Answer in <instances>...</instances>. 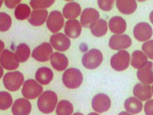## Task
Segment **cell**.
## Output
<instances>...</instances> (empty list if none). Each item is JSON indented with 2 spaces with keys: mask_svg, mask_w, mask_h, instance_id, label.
<instances>
[{
  "mask_svg": "<svg viewBox=\"0 0 153 115\" xmlns=\"http://www.w3.org/2000/svg\"><path fill=\"white\" fill-rule=\"evenodd\" d=\"M89 28L92 35L100 38V37H103L107 33L108 26H107V22L104 19L100 18L99 20L91 25Z\"/></svg>",
  "mask_w": 153,
  "mask_h": 115,
  "instance_id": "25",
  "label": "cell"
},
{
  "mask_svg": "<svg viewBox=\"0 0 153 115\" xmlns=\"http://www.w3.org/2000/svg\"><path fill=\"white\" fill-rule=\"evenodd\" d=\"M20 2H21V0H6V1H4L5 5H6L9 9L16 8L18 5L21 4Z\"/></svg>",
  "mask_w": 153,
  "mask_h": 115,
  "instance_id": "37",
  "label": "cell"
},
{
  "mask_svg": "<svg viewBox=\"0 0 153 115\" xmlns=\"http://www.w3.org/2000/svg\"><path fill=\"white\" fill-rule=\"evenodd\" d=\"M153 64L151 61H148L144 66L138 69L137 79L143 84H152L153 83Z\"/></svg>",
  "mask_w": 153,
  "mask_h": 115,
  "instance_id": "14",
  "label": "cell"
},
{
  "mask_svg": "<svg viewBox=\"0 0 153 115\" xmlns=\"http://www.w3.org/2000/svg\"><path fill=\"white\" fill-rule=\"evenodd\" d=\"M54 0H32L30 6L35 10H45L54 4Z\"/></svg>",
  "mask_w": 153,
  "mask_h": 115,
  "instance_id": "33",
  "label": "cell"
},
{
  "mask_svg": "<svg viewBox=\"0 0 153 115\" xmlns=\"http://www.w3.org/2000/svg\"><path fill=\"white\" fill-rule=\"evenodd\" d=\"M103 60V56L99 49H92L83 56L82 64L88 69L97 68Z\"/></svg>",
  "mask_w": 153,
  "mask_h": 115,
  "instance_id": "4",
  "label": "cell"
},
{
  "mask_svg": "<svg viewBox=\"0 0 153 115\" xmlns=\"http://www.w3.org/2000/svg\"><path fill=\"white\" fill-rule=\"evenodd\" d=\"M11 110L13 115H29L32 110V104L26 98H18L13 102Z\"/></svg>",
  "mask_w": 153,
  "mask_h": 115,
  "instance_id": "15",
  "label": "cell"
},
{
  "mask_svg": "<svg viewBox=\"0 0 153 115\" xmlns=\"http://www.w3.org/2000/svg\"><path fill=\"white\" fill-rule=\"evenodd\" d=\"M116 7L123 14H131L136 11L137 4L134 0H118L116 1Z\"/></svg>",
  "mask_w": 153,
  "mask_h": 115,
  "instance_id": "24",
  "label": "cell"
},
{
  "mask_svg": "<svg viewBox=\"0 0 153 115\" xmlns=\"http://www.w3.org/2000/svg\"><path fill=\"white\" fill-rule=\"evenodd\" d=\"M147 62H148V57L143 52L136 50L133 53L131 58V65L133 68L140 69Z\"/></svg>",
  "mask_w": 153,
  "mask_h": 115,
  "instance_id": "28",
  "label": "cell"
},
{
  "mask_svg": "<svg viewBox=\"0 0 153 115\" xmlns=\"http://www.w3.org/2000/svg\"><path fill=\"white\" fill-rule=\"evenodd\" d=\"M0 64L2 68L9 71H13L19 67L18 62L15 57V54L8 49H4L0 56Z\"/></svg>",
  "mask_w": 153,
  "mask_h": 115,
  "instance_id": "11",
  "label": "cell"
},
{
  "mask_svg": "<svg viewBox=\"0 0 153 115\" xmlns=\"http://www.w3.org/2000/svg\"><path fill=\"white\" fill-rule=\"evenodd\" d=\"M131 38L126 34H114L109 41V46L114 50H122L131 46Z\"/></svg>",
  "mask_w": 153,
  "mask_h": 115,
  "instance_id": "12",
  "label": "cell"
},
{
  "mask_svg": "<svg viewBox=\"0 0 153 115\" xmlns=\"http://www.w3.org/2000/svg\"><path fill=\"white\" fill-rule=\"evenodd\" d=\"M134 95L140 101H146L152 98V87L143 83L136 84L133 91Z\"/></svg>",
  "mask_w": 153,
  "mask_h": 115,
  "instance_id": "18",
  "label": "cell"
},
{
  "mask_svg": "<svg viewBox=\"0 0 153 115\" xmlns=\"http://www.w3.org/2000/svg\"><path fill=\"white\" fill-rule=\"evenodd\" d=\"M144 113L146 115H153V99L149 100L145 103Z\"/></svg>",
  "mask_w": 153,
  "mask_h": 115,
  "instance_id": "36",
  "label": "cell"
},
{
  "mask_svg": "<svg viewBox=\"0 0 153 115\" xmlns=\"http://www.w3.org/2000/svg\"><path fill=\"white\" fill-rule=\"evenodd\" d=\"M53 71L51 69L47 67H42L38 69L36 72L35 77L36 80V82L39 83V84H43V85H48L53 80Z\"/></svg>",
  "mask_w": 153,
  "mask_h": 115,
  "instance_id": "22",
  "label": "cell"
},
{
  "mask_svg": "<svg viewBox=\"0 0 153 115\" xmlns=\"http://www.w3.org/2000/svg\"><path fill=\"white\" fill-rule=\"evenodd\" d=\"M31 14V9L30 7L27 4L25 3H21L15 8L14 11V15L15 18L18 20L22 21L25 20L27 18H29Z\"/></svg>",
  "mask_w": 153,
  "mask_h": 115,
  "instance_id": "30",
  "label": "cell"
},
{
  "mask_svg": "<svg viewBox=\"0 0 153 115\" xmlns=\"http://www.w3.org/2000/svg\"><path fill=\"white\" fill-rule=\"evenodd\" d=\"M47 26L51 32L54 33L60 31L64 26V17L60 11H53L48 15Z\"/></svg>",
  "mask_w": 153,
  "mask_h": 115,
  "instance_id": "8",
  "label": "cell"
},
{
  "mask_svg": "<svg viewBox=\"0 0 153 115\" xmlns=\"http://www.w3.org/2000/svg\"><path fill=\"white\" fill-rule=\"evenodd\" d=\"M3 2H4V1H2V0H0V8H1V7H2V3H3Z\"/></svg>",
  "mask_w": 153,
  "mask_h": 115,
  "instance_id": "43",
  "label": "cell"
},
{
  "mask_svg": "<svg viewBox=\"0 0 153 115\" xmlns=\"http://www.w3.org/2000/svg\"><path fill=\"white\" fill-rule=\"evenodd\" d=\"M142 50L147 57L153 60V40L145 41L142 45Z\"/></svg>",
  "mask_w": 153,
  "mask_h": 115,
  "instance_id": "34",
  "label": "cell"
},
{
  "mask_svg": "<svg viewBox=\"0 0 153 115\" xmlns=\"http://www.w3.org/2000/svg\"><path fill=\"white\" fill-rule=\"evenodd\" d=\"M24 83V75L20 71L7 72L3 77L5 88L10 91H17Z\"/></svg>",
  "mask_w": 153,
  "mask_h": 115,
  "instance_id": "3",
  "label": "cell"
},
{
  "mask_svg": "<svg viewBox=\"0 0 153 115\" xmlns=\"http://www.w3.org/2000/svg\"><path fill=\"white\" fill-rule=\"evenodd\" d=\"M129 53L125 50H120L112 56L111 59V65L112 68L117 71H122L128 68L129 65Z\"/></svg>",
  "mask_w": 153,
  "mask_h": 115,
  "instance_id": "6",
  "label": "cell"
},
{
  "mask_svg": "<svg viewBox=\"0 0 153 115\" xmlns=\"http://www.w3.org/2000/svg\"><path fill=\"white\" fill-rule=\"evenodd\" d=\"M88 115H100L98 113H90Z\"/></svg>",
  "mask_w": 153,
  "mask_h": 115,
  "instance_id": "42",
  "label": "cell"
},
{
  "mask_svg": "<svg viewBox=\"0 0 153 115\" xmlns=\"http://www.w3.org/2000/svg\"><path fill=\"white\" fill-rule=\"evenodd\" d=\"M81 22H79L77 20H69L66 22L65 27H64V32L65 35L70 38H77L81 35Z\"/></svg>",
  "mask_w": 153,
  "mask_h": 115,
  "instance_id": "17",
  "label": "cell"
},
{
  "mask_svg": "<svg viewBox=\"0 0 153 115\" xmlns=\"http://www.w3.org/2000/svg\"><path fill=\"white\" fill-rule=\"evenodd\" d=\"M73 115H83V113H74Z\"/></svg>",
  "mask_w": 153,
  "mask_h": 115,
  "instance_id": "44",
  "label": "cell"
},
{
  "mask_svg": "<svg viewBox=\"0 0 153 115\" xmlns=\"http://www.w3.org/2000/svg\"><path fill=\"white\" fill-rule=\"evenodd\" d=\"M100 19V13L94 8H86L81 15V26L88 27Z\"/></svg>",
  "mask_w": 153,
  "mask_h": 115,
  "instance_id": "16",
  "label": "cell"
},
{
  "mask_svg": "<svg viewBox=\"0 0 153 115\" xmlns=\"http://www.w3.org/2000/svg\"><path fill=\"white\" fill-rule=\"evenodd\" d=\"M15 57L19 63H24L29 60L31 50L26 44H20L15 50Z\"/></svg>",
  "mask_w": 153,
  "mask_h": 115,
  "instance_id": "27",
  "label": "cell"
},
{
  "mask_svg": "<svg viewBox=\"0 0 153 115\" xmlns=\"http://www.w3.org/2000/svg\"><path fill=\"white\" fill-rule=\"evenodd\" d=\"M114 1L112 0H99L98 6L101 10L104 11H109L112 9Z\"/></svg>",
  "mask_w": 153,
  "mask_h": 115,
  "instance_id": "35",
  "label": "cell"
},
{
  "mask_svg": "<svg viewBox=\"0 0 153 115\" xmlns=\"http://www.w3.org/2000/svg\"><path fill=\"white\" fill-rule=\"evenodd\" d=\"M13 104V98L7 91H0V110H6Z\"/></svg>",
  "mask_w": 153,
  "mask_h": 115,
  "instance_id": "31",
  "label": "cell"
},
{
  "mask_svg": "<svg viewBox=\"0 0 153 115\" xmlns=\"http://www.w3.org/2000/svg\"><path fill=\"white\" fill-rule=\"evenodd\" d=\"M51 45L59 52H65L70 49L71 41L64 33H58L53 34L50 38Z\"/></svg>",
  "mask_w": 153,
  "mask_h": 115,
  "instance_id": "10",
  "label": "cell"
},
{
  "mask_svg": "<svg viewBox=\"0 0 153 115\" xmlns=\"http://www.w3.org/2000/svg\"><path fill=\"white\" fill-rule=\"evenodd\" d=\"M22 95L26 99H35L43 93V87L34 80H28L23 83Z\"/></svg>",
  "mask_w": 153,
  "mask_h": 115,
  "instance_id": "5",
  "label": "cell"
},
{
  "mask_svg": "<svg viewBox=\"0 0 153 115\" xmlns=\"http://www.w3.org/2000/svg\"><path fill=\"white\" fill-rule=\"evenodd\" d=\"M51 64L55 70L62 71L67 68L69 61L66 55L60 53H53L50 59Z\"/></svg>",
  "mask_w": 153,
  "mask_h": 115,
  "instance_id": "20",
  "label": "cell"
},
{
  "mask_svg": "<svg viewBox=\"0 0 153 115\" xmlns=\"http://www.w3.org/2000/svg\"><path fill=\"white\" fill-rule=\"evenodd\" d=\"M81 12V6L77 2H69L64 6L62 10V15L64 18H67L69 20H75Z\"/></svg>",
  "mask_w": 153,
  "mask_h": 115,
  "instance_id": "19",
  "label": "cell"
},
{
  "mask_svg": "<svg viewBox=\"0 0 153 115\" xmlns=\"http://www.w3.org/2000/svg\"><path fill=\"white\" fill-rule=\"evenodd\" d=\"M74 112V106L68 100H61L56 107L57 115H72Z\"/></svg>",
  "mask_w": 153,
  "mask_h": 115,
  "instance_id": "29",
  "label": "cell"
},
{
  "mask_svg": "<svg viewBox=\"0 0 153 115\" xmlns=\"http://www.w3.org/2000/svg\"><path fill=\"white\" fill-rule=\"evenodd\" d=\"M152 93L153 95V85H152Z\"/></svg>",
  "mask_w": 153,
  "mask_h": 115,
  "instance_id": "45",
  "label": "cell"
},
{
  "mask_svg": "<svg viewBox=\"0 0 153 115\" xmlns=\"http://www.w3.org/2000/svg\"><path fill=\"white\" fill-rule=\"evenodd\" d=\"M152 28L147 22H140L134 27V38L139 41H148V40L152 38Z\"/></svg>",
  "mask_w": 153,
  "mask_h": 115,
  "instance_id": "13",
  "label": "cell"
},
{
  "mask_svg": "<svg viewBox=\"0 0 153 115\" xmlns=\"http://www.w3.org/2000/svg\"><path fill=\"white\" fill-rule=\"evenodd\" d=\"M149 18H150V21H151V22L153 24V11H152L151 14H150V16H149Z\"/></svg>",
  "mask_w": 153,
  "mask_h": 115,
  "instance_id": "41",
  "label": "cell"
},
{
  "mask_svg": "<svg viewBox=\"0 0 153 115\" xmlns=\"http://www.w3.org/2000/svg\"><path fill=\"white\" fill-rule=\"evenodd\" d=\"M4 47H5L4 42L0 40V56H1V54H2V51L4 50Z\"/></svg>",
  "mask_w": 153,
  "mask_h": 115,
  "instance_id": "38",
  "label": "cell"
},
{
  "mask_svg": "<svg viewBox=\"0 0 153 115\" xmlns=\"http://www.w3.org/2000/svg\"><path fill=\"white\" fill-rule=\"evenodd\" d=\"M118 115H134L132 113H129V112H126V111H123V112H121L120 113H118Z\"/></svg>",
  "mask_w": 153,
  "mask_h": 115,
  "instance_id": "39",
  "label": "cell"
},
{
  "mask_svg": "<svg viewBox=\"0 0 153 115\" xmlns=\"http://www.w3.org/2000/svg\"><path fill=\"white\" fill-rule=\"evenodd\" d=\"M12 24L10 16L5 12H0V32L9 30Z\"/></svg>",
  "mask_w": 153,
  "mask_h": 115,
  "instance_id": "32",
  "label": "cell"
},
{
  "mask_svg": "<svg viewBox=\"0 0 153 115\" xmlns=\"http://www.w3.org/2000/svg\"><path fill=\"white\" fill-rule=\"evenodd\" d=\"M58 103V96L52 91H46L43 92L37 101L39 110L43 113H51L55 110Z\"/></svg>",
  "mask_w": 153,
  "mask_h": 115,
  "instance_id": "1",
  "label": "cell"
},
{
  "mask_svg": "<svg viewBox=\"0 0 153 115\" xmlns=\"http://www.w3.org/2000/svg\"><path fill=\"white\" fill-rule=\"evenodd\" d=\"M110 30L115 34H122L126 29V22L119 16H114L110 19L108 23Z\"/></svg>",
  "mask_w": 153,
  "mask_h": 115,
  "instance_id": "21",
  "label": "cell"
},
{
  "mask_svg": "<svg viewBox=\"0 0 153 115\" xmlns=\"http://www.w3.org/2000/svg\"><path fill=\"white\" fill-rule=\"evenodd\" d=\"M62 83L70 89L78 88L83 82V75L77 68H71L64 71L62 75Z\"/></svg>",
  "mask_w": 153,
  "mask_h": 115,
  "instance_id": "2",
  "label": "cell"
},
{
  "mask_svg": "<svg viewBox=\"0 0 153 115\" xmlns=\"http://www.w3.org/2000/svg\"><path fill=\"white\" fill-rule=\"evenodd\" d=\"M111 105V98L105 94H97L92 98V107L97 113H104L109 110Z\"/></svg>",
  "mask_w": 153,
  "mask_h": 115,
  "instance_id": "9",
  "label": "cell"
},
{
  "mask_svg": "<svg viewBox=\"0 0 153 115\" xmlns=\"http://www.w3.org/2000/svg\"><path fill=\"white\" fill-rule=\"evenodd\" d=\"M124 106L125 109L126 110V112H129L132 114L139 113L143 109L142 102L135 97H130L127 98L125 101Z\"/></svg>",
  "mask_w": 153,
  "mask_h": 115,
  "instance_id": "26",
  "label": "cell"
},
{
  "mask_svg": "<svg viewBox=\"0 0 153 115\" xmlns=\"http://www.w3.org/2000/svg\"><path fill=\"white\" fill-rule=\"evenodd\" d=\"M3 68H2V67L0 65V79L2 77V75H3Z\"/></svg>",
  "mask_w": 153,
  "mask_h": 115,
  "instance_id": "40",
  "label": "cell"
},
{
  "mask_svg": "<svg viewBox=\"0 0 153 115\" xmlns=\"http://www.w3.org/2000/svg\"><path fill=\"white\" fill-rule=\"evenodd\" d=\"M48 18V12L46 10H35L31 13L29 22L34 26H40Z\"/></svg>",
  "mask_w": 153,
  "mask_h": 115,
  "instance_id": "23",
  "label": "cell"
},
{
  "mask_svg": "<svg viewBox=\"0 0 153 115\" xmlns=\"http://www.w3.org/2000/svg\"><path fill=\"white\" fill-rule=\"evenodd\" d=\"M53 54V48L51 44L44 42L37 46L32 53V56L36 61L39 62H46L49 60Z\"/></svg>",
  "mask_w": 153,
  "mask_h": 115,
  "instance_id": "7",
  "label": "cell"
}]
</instances>
